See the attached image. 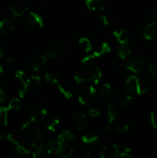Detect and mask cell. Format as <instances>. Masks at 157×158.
Wrapping results in <instances>:
<instances>
[{"label":"cell","instance_id":"obj_28","mask_svg":"<svg viewBox=\"0 0 157 158\" xmlns=\"http://www.w3.org/2000/svg\"><path fill=\"white\" fill-rule=\"evenodd\" d=\"M32 148L33 150V156L35 157H40L44 155L46 151V148L43 144H36V143H32Z\"/></svg>","mask_w":157,"mask_h":158},{"label":"cell","instance_id":"obj_43","mask_svg":"<svg viewBox=\"0 0 157 158\" xmlns=\"http://www.w3.org/2000/svg\"><path fill=\"white\" fill-rule=\"evenodd\" d=\"M89 116L92 117H99L100 116H101L100 111L93 107H91L90 109L89 110Z\"/></svg>","mask_w":157,"mask_h":158},{"label":"cell","instance_id":"obj_26","mask_svg":"<svg viewBox=\"0 0 157 158\" xmlns=\"http://www.w3.org/2000/svg\"><path fill=\"white\" fill-rule=\"evenodd\" d=\"M132 49L129 47L127 44L121 45V46L117 50V56H118V58L122 59V60H126L127 57H129L132 54Z\"/></svg>","mask_w":157,"mask_h":158},{"label":"cell","instance_id":"obj_27","mask_svg":"<svg viewBox=\"0 0 157 158\" xmlns=\"http://www.w3.org/2000/svg\"><path fill=\"white\" fill-rule=\"evenodd\" d=\"M78 45L83 51L86 52H90L92 49V45L89 39L86 37H82L78 40Z\"/></svg>","mask_w":157,"mask_h":158},{"label":"cell","instance_id":"obj_38","mask_svg":"<svg viewBox=\"0 0 157 158\" xmlns=\"http://www.w3.org/2000/svg\"><path fill=\"white\" fill-rule=\"evenodd\" d=\"M77 152H78V155L83 157L89 158L91 157V153L89 152L88 148L85 145H81V146L78 147V149H77Z\"/></svg>","mask_w":157,"mask_h":158},{"label":"cell","instance_id":"obj_49","mask_svg":"<svg viewBox=\"0 0 157 158\" xmlns=\"http://www.w3.org/2000/svg\"><path fill=\"white\" fill-rule=\"evenodd\" d=\"M123 151H126V152L132 153V148L129 146H124L123 148Z\"/></svg>","mask_w":157,"mask_h":158},{"label":"cell","instance_id":"obj_1","mask_svg":"<svg viewBox=\"0 0 157 158\" xmlns=\"http://www.w3.org/2000/svg\"><path fill=\"white\" fill-rule=\"evenodd\" d=\"M125 88L128 93L135 95H143L151 89L150 83L145 79L135 76H129L125 83Z\"/></svg>","mask_w":157,"mask_h":158},{"label":"cell","instance_id":"obj_42","mask_svg":"<svg viewBox=\"0 0 157 158\" xmlns=\"http://www.w3.org/2000/svg\"><path fill=\"white\" fill-rule=\"evenodd\" d=\"M149 72L151 74L152 77H153L154 78L157 79V64L153 63V64H151L149 66Z\"/></svg>","mask_w":157,"mask_h":158},{"label":"cell","instance_id":"obj_25","mask_svg":"<svg viewBox=\"0 0 157 158\" xmlns=\"http://www.w3.org/2000/svg\"><path fill=\"white\" fill-rule=\"evenodd\" d=\"M81 140L85 144H96L99 140V137L94 134H86L82 136Z\"/></svg>","mask_w":157,"mask_h":158},{"label":"cell","instance_id":"obj_4","mask_svg":"<svg viewBox=\"0 0 157 158\" xmlns=\"http://www.w3.org/2000/svg\"><path fill=\"white\" fill-rule=\"evenodd\" d=\"M146 66V61L140 56H132L126 63V69L134 73L143 72Z\"/></svg>","mask_w":157,"mask_h":158},{"label":"cell","instance_id":"obj_34","mask_svg":"<svg viewBox=\"0 0 157 158\" xmlns=\"http://www.w3.org/2000/svg\"><path fill=\"white\" fill-rule=\"evenodd\" d=\"M29 91V87H28L27 83L26 80H20V84L18 85V94L20 98H23L27 92Z\"/></svg>","mask_w":157,"mask_h":158},{"label":"cell","instance_id":"obj_55","mask_svg":"<svg viewBox=\"0 0 157 158\" xmlns=\"http://www.w3.org/2000/svg\"><path fill=\"white\" fill-rule=\"evenodd\" d=\"M4 139H5L4 136H2V135H1V134H0V141H1V140H3Z\"/></svg>","mask_w":157,"mask_h":158},{"label":"cell","instance_id":"obj_52","mask_svg":"<svg viewBox=\"0 0 157 158\" xmlns=\"http://www.w3.org/2000/svg\"><path fill=\"white\" fill-rule=\"evenodd\" d=\"M152 14L155 19H157V7L154 8L152 10Z\"/></svg>","mask_w":157,"mask_h":158},{"label":"cell","instance_id":"obj_16","mask_svg":"<svg viewBox=\"0 0 157 158\" xmlns=\"http://www.w3.org/2000/svg\"><path fill=\"white\" fill-rule=\"evenodd\" d=\"M113 36L119 44L126 45L129 43V35L127 30L125 29H120L114 31Z\"/></svg>","mask_w":157,"mask_h":158},{"label":"cell","instance_id":"obj_35","mask_svg":"<svg viewBox=\"0 0 157 158\" xmlns=\"http://www.w3.org/2000/svg\"><path fill=\"white\" fill-rule=\"evenodd\" d=\"M10 12L12 15L15 18H18V17L22 16L25 14V10L22 8L19 7L17 6H12L10 7Z\"/></svg>","mask_w":157,"mask_h":158},{"label":"cell","instance_id":"obj_46","mask_svg":"<svg viewBox=\"0 0 157 158\" xmlns=\"http://www.w3.org/2000/svg\"><path fill=\"white\" fill-rule=\"evenodd\" d=\"M119 157L121 158H132V153H129V152H126V151H122L121 153H119Z\"/></svg>","mask_w":157,"mask_h":158},{"label":"cell","instance_id":"obj_33","mask_svg":"<svg viewBox=\"0 0 157 158\" xmlns=\"http://www.w3.org/2000/svg\"><path fill=\"white\" fill-rule=\"evenodd\" d=\"M45 80L51 85H57L58 83V77L55 73L52 72H48L45 74Z\"/></svg>","mask_w":157,"mask_h":158},{"label":"cell","instance_id":"obj_10","mask_svg":"<svg viewBox=\"0 0 157 158\" xmlns=\"http://www.w3.org/2000/svg\"><path fill=\"white\" fill-rule=\"evenodd\" d=\"M63 50H64V47L61 43H54L47 48L46 50V56L48 58L50 59L56 58L57 56L62 53Z\"/></svg>","mask_w":157,"mask_h":158},{"label":"cell","instance_id":"obj_44","mask_svg":"<svg viewBox=\"0 0 157 158\" xmlns=\"http://www.w3.org/2000/svg\"><path fill=\"white\" fill-rule=\"evenodd\" d=\"M99 23L104 26H108L109 25V20L106 15H101V16L99 18Z\"/></svg>","mask_w":157,"mask_h":158},{"label":"cell","instance_id":"obj_9","mask_svg":"<svg viewBox=\"0 0 157 158\" xmlns=\"http://www.w3.org/2000/svg\"><path fill=\"white\" fill-rule=\"evenodd\" d=\"M143 36L147 40H154L157 39V23L152 22L145 26L143 29Z\"/></svg>","mask_w":157,"mask_h":158},{"label":"cell","instance_id":"obj_7","mask_svg":"<svg viewBox=\"0 0 157 158\" xmlns=\"http://www.w3.org/2000/svg\"><path fill=\"white\" fill-rule=\"evenodd\" d=\"M119 153V148L116 144L106 145L102 148L99 155L102 158H117Z\"/></svg>","mask_w":157,"mask_h":158},{"label":"cell","instance_id":"obj_5","mask_svg":"<svg viewBox=\"0 0 157 158\" xmlns=\"http://www.w3.org/2000/svg\"><path fill=\"white\" fill-rule=\"evenodd\" d=\"M7 141L12 145L14 151L16 153L20 152L25 148L23 144V138L20 134L17 133H11L6 136Z\"/></svg>","mask_w":157,"mask_h":158},{"label":"cell","instance_id":"obj_18","mask_svg":"<svg viewBox=\"0 0 157 158\" xmlns=\"http://www.w3.org/2000/svg\"><path fill=\"white\" fill-rule=\"evenodd\" d=\"M64 144L63 143H62L60 140H58V139H52L50 141H49L47 146H46V151L48 153L52 154H55L56 155V154L58 153V151H59L60 148H62V146Z\"/></svg>","mask_w":157,"mask_h":158},{"label":"cell","instance_id":"obj_13","mask_svg":"<svg viewBox=\"0 0 157 158\" xmlns=\"http://www.w3.org/2000/svg\"><path fill=\"white\" fill-rule=\"evenodd\" d=\"M119 115V109L115 105L112 103H109L106 106V116H107V120L109 123H113L115 120H117Z\"/></svg>","mask_w":157,"mask_h":158},{"label":"cell","instance_id":"obj_51","mask_svg":"<svg viewBox=\"0 0 157 158\" xmlns=\"http://www.w3.org/2000/svg\"><path fill=\"white\" fill-rule=\"evenodd\" d=\"M4 56H5L4 49H3V48L0 46V59L3 58V57H4Z\"/></svg>","mask_w":157,"mask_h":158},{"label":"cell","instance_id":"obj_30","mask_svg":"<svg viewBox=\"0 0 157 158\" xmlns=\"http://www.w3.org/2000/svg\"><path fill=\"white\" fill-rule=\"evenodd\" d=\"M99 94L102 97H104V98L109 97L113 94V88L112 87V86L109 83H106L102 86L101 89L99 90Z\"/></svg>","mask_w":157,"mask_h":158},{"label":"cell","instance_id":"obj_23","mask_svg":"<svg viewBox=\"0 0 157 158\" xmlns=\"http://www.w3.org/2000/svg\"><path fill=\"white\" fill-rule=\"evenodd\" d=\"M60 124V120L56 117L48 120L45 123V129L49 132H55Z\"/></svg>","mask_w":157,"mask_h":158},{"label":"cell","instance_id":"obj_22","mask_svg":"<svg viewBox=\"0 0 157 158\" xmlns=\"http://www.w3.org/2000/svg\"><path fill=\"white\" fill-rule=\"evenodd\" d=\"M26 81L27 83L28 87H29V91L33 90L39 86L40 83H41V78L38 76L32 75L29 78H27Z\"/></svg>","mask_w":157,"mask_h":158},{"label":"cell","instance_id":"obj_39","mask_svg":"<svg viewBox=\"0 0 157 158\" xmlns=\"http://www.w3.org/2000/svg\"><path fill=\"white\" fill-rule=\"evenodd\" d=\"M114 67L117 71H123L126 69V63L124 62V60L118 58L114 62Z\"/></svg>","mask_w":157,"mask_h":158},{"label":"cell","instance_id":"obj_45","mask_svg":"<svg viewBox=\"0 0 157 158\" xmlns=\"http://www.w3.org/2000/svg\"><path fill=\"white\" fill-rule=\"evenodd\" d=\"M15 77H16L18 80H24L25 78V71L22 70V69H18L15 72Z\"/></svg>","mask_w":157,"mask_h":158},{"label":"cell","instance_id":"obj_21","mask_svg":"<svg viewBox=\"0 0 157 158\" xmlns=\"http://www.w3.org/2000/svg\"><path fill=\"white\" fill-rule=\"evenodd\" d=\"M111 50H112V49H111L110 45L108 43L104 42V43H102L100 44L98 49L96 51H95L93 52V54L95 56L96 58H99V57L103 56L106 55V54L109 53L111 52Z\"/></svg>","mask_w":157,"mask_h":158},{"label":"cell","instance_id":"obj_32","mask_svg":"<svg viewBox=\"0 0 157 158\" xmlns=\"http://www.w3.org/2000/svg\"><path fill=\"white\" fill-rule=\"evenodd\" d=\"M115 131L119 134H123L129 131V126L127 123L124 121H119L115 124Z\"/></svg>","mask_w":157,"mask_h":158},{"label":"cell","instance_id":"obj_37","mask_svg":"<svg viewBox=\"0 0 157 158\" xmlns=\"http://www.w3.org/2000/svg\"><path fill=\"white\" fill-rule=\"evenodd\" d=\"M133 103V98L132 96H126L119 100L120 106L123 107H129Z\"/></svg>","mask_w":157,"mask_h":158},{"label":"cell","instance_id":"obj_14","mask_svg":"<svg viewBox=\"0 0 157 158\" xmlns=\"http://www.w3.org/2000/svg\"><path fill=\"white\" fill-rule=\"evenodd\" d=\"M14 23L12 19H6L0 22V35H7L13 31Z\"/></svg>","mask_w":157,"mask_h":158},{"label":"cell","instance_id":"obj_20","mask_svg":"<svg viewBox=\"0 0 157 158\" xmlns=\"http://www.w3.org/2000/svg\"><path fill=\"white\" fill-rule=\"evenodd\" d=\"M57 88L58 89L59 94L62 96L64 99L66 100H69L73 97V94L71 91L70 88L67 86V85L62 84V83H58L57 84Z\"/></svg>","mask_w":157,"mask_h":158},{"label":"cell","instance_id":"obj_11","mask_svg":"<svg viewBox=\"0 0 157 158\" xmlns=\"http://www.w3.org/2000/svg\"><path fill=\"white\" fill-rule=\"evenodd\" d=\"M102 77H103V73H102L101 69L99 67L95 66L89 71V73L86 75V80L89 83L97 85L101 80Z\"/></svg>","mask_w":157,"mask_h":158},{"label":"cell","instance_id":"obj_48","mask_svg":"<svg viewBox=\"0 0 157 158\" xmlns=\"http://www.w3.org/2000/svg\"><path fill=\"white\" fill-rule=\"evenodd\" d=\"M14 63V58L12 56H9L6 60V64L7 66H11Z\"/></svg>","mask_w":157,"mask_h":158},{"label":"cell","instance_id":"obj_19","mask_svg":"<svg viewBox=\"0 0 157 158\" xmlns=\"http://www.w3.org/2000/svg\"><path fill=\"white\" fill-rule=\"evenodd\" d=\"M85 2L87 9L92 12L102 11L104 9L103 0H86Z\"/></svg>","mask_w":157,"mask_h":158},{"label":"cell","instance_id":"obj_54","mask_svg":"<svg viewBox=\"0 0 157 158\" xmlns=\"http://www.w3.org/2000/svg\"><path fill=\"white\" fill-rule=\"evenodd\" d=\"M11 157L18 158V157H16V156H15V155H9V156H7V158H11Z\"/></svg>","mask_w":157,"mask_h":158},{"label":"cell","instance_id":"obj_50","mask_svg":"<svg viewBox=\"0 0 157 158\" xmlns=\"http://www.w3.org/2000/svg\"><path fill=\"white\" fill-rule=\"evenodd\" d=\"M105 131L106 132H111L112 131V127H111V123H107L105 125Z\"/></svg>","mask_w":157,"mask_h":158},{"label":"cell","instance_id":"obj_24","mask_svg":"<svg viewBox=\"0 0 157 158\" xmlns=\"http://www.w3.org/2000/svg\"><path fill=\"white\" fill-rule=\"evenodd\" d=\"M72 154H73V149L68 144L64 143L58 151L56 156L61 158H67L70 157Z\"/></svg>","mask_w":157,"mask_h":158},{"label":"cell","instance_id":"obj_6","mask_svg":"<svg viewBox=\"0 0 157 158\" xmlns=\"http://www.w3.org/2000/svg\"><path fill=\"white\" fill-rule=\"evenodd\" d=\"M26 21L29 26L35 29H40L44 26V19L42 16L35 12H29L26 16Z\"/></svg>","mask_w":157,"mask_h":158},{"label":"cell","instance_id":"obj_47","mask_svg":"<svg viewBox=\"0 0 157 158\" xmlns=\"http://www.w3.org/2000/svg\"><path fill=\"white\" fill-rule=\"evenodd\" d=\"M6 93H5V91L3 90L2 88L1 87V86H0V103H3V102L6 100Z\"/></svg>","mask_w":157,"mask_h":158},{"label":"cell","instance_id":"obj_8","mask_svg":"<svg viewBox=\"0 0 157 158\" xmlns=\"http://www.w3.org/2000/svg\"><path fill=\"white\" fill-rule=\"evenodd\" d=\"M72 120L74 126L78 131H83L87 124V117L84 113L81 111H75L72 116Z\"/></svg>","mask_w":157,"mask_h":158},{"label":"cell","instance_id":"obj_53","mask_svg":"<svg viewBox=\"0 0 157 158\" xmlns=\"http://www.w3.org/2000/svg\"><path fill=\"white\" fill-rule=\"evenodd\" d=\"M4 69H5L4 66L2 64H0V74H2L3 72H4Z\"/></svg>","mask_w":157,"mask_h":158},{"label":"cell","instance_id":"obj_3","mask_svg":"<svg viewBox=\"0 0 157 158\" xmlns=\"http://www.w3.org/2000/svg\"><path fill=\"white\" fill-rule=\"evenodd\" d=\"M96 89L92 85H86L83 86L79 91L78 101L81 105H87L93 101L96 94Z\"/></svg>","mask_w":157,"mask_h":158},{"label":"cell","instance_id":"obj_31","mask_svg":"<svg viewBox=\"0 0 157 158\" xmlns=\"http://www.w3.org/2000/svg\"><path fill=\"white\" fill-rule=\"evenodd\" d=\"M149 126L153 131L157 133V113L152 111L149 114Z\"/></svg>","mask_w":157,"mask_h":158},{"label":"cell","instance_id":"obj_41","mask_svg":"<svg viewBox=\"0 0 157 158\" xmlns=\"http://www.w3.org/2000/svg\"><path fill=\"white\" fill-rule=\"evenodd\" d=\"M95 59H96V57H95V56L94 55L93 53L89 54V55H87L85 57H83V58L82 59L81 62L84 65H91L92 64V63H93L94 61H95Z\"/></svg>","mask_w":157,"mask_h":158},{"label":"cell","instance_id":"obj_12","mask_svg":"<svg viewBox=\"0 0 157 158\" xmlns=\"http://www.w3.org/2000/svg\"><path fill=\"white\" fill-rule=\"evenodd\" d=\"M47 56L46 55H37L30 61V67L33 71H38L46 64Z\"/></svg>","mask_w":157,"mask_h":158},{"label":"cell","instance_id":"obj_17","mask_svg":"<svg viewBox=\"0 0 157 158\" xmlns=\"http://www.w3.org/2000/svg\"><path fill=\"white\" fill-rule=\"evenodd\" d=\"M46 140V135L41 127H36L33 131L32 134V143H36V144H43Z\"/></svg>","mask_w":157,"mask_h":158},{"label":"cell","instance_id":"obj_15","mask_svg":"<svg viewBox=\"0 0 157 158\" xmlns=\"http://www.w3.org/2000/svg\"><path fill=\"white\" fill-rule=\"evenodd\" d=\"M76 138V136L74 134L72 131L70 130H62L58 136V140H60L62 143H71V142L74 141Z\"/></svg>","mask_w":157,"mask_h":158},{"label":"cell","instance_id":"obj_40","mask_svg":"<svg viewBox=\"0 0 157 158\" xmlns=\"http://www.w3.org/2000/svg\"><path fill=\"white\" fill-rule=\"evenodd\" d=\"M73 79L74 81L75 82L76 84H81V83H84L86 78L85 77L84 74L81 72H76L73 74Z\"/></svg>","mask_w":157,"mask_h":158},{"label":"cell","instance_id":"obj_36","mask_svg":"<svg viewBox=\"0 0 157 158\" xmlns=\"http://www.w3.org/2000/svg\"><path fill=\"white\" fill-rule=\"evenodd\" d=\"M22 106V102L18 98H14L12 100H11V101L9 102V106L8 108L9 109V110H18L21 108Z\"/></svg>","mask_w":157,"mask_h":158},{"label":"cell","instance_id":"obj_2","mask_svg":"<svg viewBox=\"0 0 157 158\" xmlns=\"http://www.w3.org/2000/svg\"><path fill=\"white\" fill-rule=\"evenodd\" d=\"M47 114L48 111L44 107V106L37 103V104L33 105L29 110V119L28 120L33 126L43 121L47 117Z\"/></svg>","mask_w":157,"mask_h":158},{"label":"cell","instance_id":"obj_29","mask_svg":"<svg viewBox=\"0 0 157 158\" xmlns=\"http://www.w3.org/2000/svg\"><path fill=\"white\" fill-rule=\"evenodd\" d=\"M9 109L5 106L0 107V125L3 127H6L8 125V114H9Z\"/></svg>","mask_w":157,"mask_h":158}]
</instances>
